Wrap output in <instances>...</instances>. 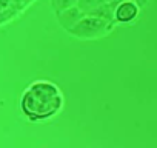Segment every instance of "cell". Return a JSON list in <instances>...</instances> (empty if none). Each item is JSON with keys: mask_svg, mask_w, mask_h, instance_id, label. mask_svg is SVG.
<instances>
[{"mask_svg": "<svg viewBox=\"0 0 157 148\" xmlns=\"http://www.w3.org/2000/svg\"><path fill=\"white\" fill-rule=\"evenodd\" d=\"M65 105L62 90L51 80H34L20 96V111L31 122H43L56 117Z\"/></svg>", "mask_w": 157, "mask_h": 148, "instance_id": "6da1fadb", "label": "cell"}, {"mask_svg": "<svg viewBox=\"0 0 157 148\" xmlns=\"http://www.w3.org/2000/svg\"><path fill=\"white\" fill-rule=\"evenodd\" d=\"M139 5L136 2H122L114 11V20L120 23H129L139 16Z\"/></svg>", "mask_w": 157, "mask_h": 148, "instance_id": "7a4b0ae2", "label": "cell"}]
</instances>
